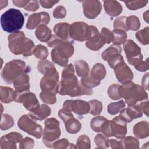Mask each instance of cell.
<instances>
[{"instance_id": "45", "label": "cell", "mask_w": 149, "mask_h": 149, "mask_svg": "<svg viewBox=\"0 0 149 149\" xmlns=\"http://www.w3.org/2000/svg\"><path fill=\"white\" fill-rule=\"evenodd\" d=\"M77 148H90V141L88 136L86 135H81L80 136L77 141L76 147Z\"/></svg>"}, {"instance_id": "3", "label": "cell", "mask_w": 149, "mask_h": 149, "mask_svg": "<svg viewBox=\"0 0 149 149\" xmlns=\"http://www.w3.org/2000/svg\"><path fill=\"white\" fill-rule=\"evenodd\" d=\"M9 48L15 55L22 54L24 56H31L36 46L33 41L26 38L23 31H18L8 36Z\"/></svg>"}, {"instance_id": "9", "label": "cell", "mask_w": 149, "mask_h": 149, "mask_svg": "<svg viewBox=\"0 0 149 149\" xmlns=\"http://www.w3.org/2000/svg\"><path fill=\"white\" fill-rule=\"evenodd\" d=\"M43 74L40 81L42 91H51L56 94L59 90V73L54 65L47 69Z\"/></svg>"}, {"instance_id": "41", "label": "cell", "mask_w": 149, "mask_h": 149, "mask_svg": "<svg viewBox=\"0 0 149 149\" xmlns=\"http://www.w3.org/2000/svg\"><path fill=\"white\" fill-rule=\"evenodd\" d=\"M81 83L85 87L91 88L96 87L100 84V81L94 79L91 75H88L86 77H81Z\"/></svg>"}, {"instance_id": "32", "label": "cell", "mask_w": 149, "mask_h": 149, "mask_svg": "<svg viewBox=\"0 0 149 149\" xmlns=\"http://www.w3.org/2000/svg\"><path fill=\"white\" fill-rule=\"evenodd\" d=\"M113 35V43L116 45H120L121 44L126 41L127 38V34L126 31L120 29H114L112 31Z\"/></svg>"}, {"instance_id": "5", "label": "cell", "mask_w": 149, "mask_h": 149, "mask_svg": "<svg viewBox=\"0 0 149 149\" xmlns=\"http://www.w3.org/2000/svg\"><path fill=\"white\" fill-rule=\"evenodd\" d=\"M119 93L120 98H123L128 106L134 105L138 101L147 100L148 95L140 86L129 82L119 86Z\"/></svg>"}, {"instance_id": "11", "label": "cell", "mask_w": 149, "mask_h": 149, "mask_svg": "<svg viewBox=\"0 0 149 149\" xmlns=\"http://www.w3.org/2000/svg\"><path fill=\"white\" fill-rule=\"evenodd\" d=\"M123 48L129 64L135 66L143 61L141 49L133 40H126L123 42Z\"/></svg>"}, {"instance_id": "55", "label": "cell", "mask_w": 149, "mask_h": 149, "mask_svg": "<svg viewBox=\"0 0 149 149\" xmlns=\"http://www.w3.org/2000/svg\"><path fill=\"white\" fill-rule=\"evenodd\" d=\"M134 68L139 71L140 72H145L148 69V61L147 59L145 61H141L137 65L134 66Z\"/></svg>"}, {"instance_id": "10", "label": "cell", "mask_w": 149, "mask_h": 149, "mask_svg": "<svg viewBox=\"0 0 149 149\" xmlns=\"http://www.w3.org/2000/svg\"><path fill=\"white\" fill-rule=\"evenodd\" d=\"M17 125L20 129L37 139L42 137V128L29 114L22 115L18 120Z\"/></svg>"}, {"instance_id": "38", "label": "cell", "mask_w": 149, "mask_h": 149, "mask_svg": "<svg viewBox=\"0 0 149 149\" xmlns=\"http://www.w3.org/2000/svg\"><path fill=\"white\" fill-rule=\"evenodd\" d=\"M125 107V104L123 100L118 102H112L108 106V112L111 115H115Z\"/></svg>"}, {"instance_id": "47", "label": "cell", "mask_w": 149, "mask_h": 149, "mask_svg": "<svg viewBox=\"0 0 149 149\" xmlns=\"http://www.w3.org/2000/svg\"><path fill=\"white\" fill-rule=\"evenodd\" d=\"M126 17L125 16H121L116 18L113 24V27L115 29H120L125 31H127L128 30L126 25Z\"/></svg>"}, {"instance_id": "44", "label": "cell", "mask_w": 149, "mask_h": 149, "mask_svg": "<svg viewBox=\"0 0 149 149\" xmlns=\"http://www.w3.org/2000/svg\"><path fill=\"white\" fill-rule=\"evenodd\" d=\"M95 143L97 146V148H107L109 147V140L108 137L101 134H97L94 139Z\"/></svg>"}, {"instance_id": "43", "label": "cell", "mask_w": 149, "mask_h": 149, "mask_svg": "<svg viewBox=\"0 0 149 149\" xmlns=\"http://www.w3.org/2000/svg\"><path fill=\"white\" fill-rule=\"evenodd\" d=\"M128 9L132 10H137L139 8H141L145 6L148 3L147 0L141 1H124Z\"/></svg>"}, {"instance_id": "7", "label": "cell", "mask_w": 149, "mask_h": 149, "mask_svg": "<svg viewBox=\"0 0 149 149\" xmlns=\"http://www.w3.org/2000/svg\"><path fill=\"white\" fill-rule=\"evenodd\" d=\"M101 132L107 137L114 136L118 139H123L127 133L126 122L120 116H118L112 120H107L102 125Z\"/></svg>"}, {"instance_id": "33", "label": "cell", "mask_w": 149, "mask_h": 149, "mask_svg": "<svg viewBox=\"0 0 149 149\" xmlns=\"http://www.w3.org/2000/svg\"><path fill=\"white\" fill-rule=\"evenodd\" d=\"M126 25L128 30H137L140 27V23L137 16H130L126 17Z\"/></svg>"}, {"instance_id": "36", "label": "cell", "mask_w": 149, "mask_h": 149, "mask_svg": "<svg viewBox=\"0 0 149 149\" xmlns=\"http://www.w3.org/2000/svg\"><path fill=\"white\" fill-rule=\"evenodd\" d=\"M88 103L90 104V113L94 116L100 114L102 109V104L101 102L97 100H93L90 101Z\"/></svg>"}, {"instance_id": "30", "label": "cell", "mask_w": 149, "mask_h": 149, "mask_svg": "<svg viewBox=\"0 0 149 149\" xmlns=\"http://www.w3.org/2000/svg\"><path fill=\"white\" fill-rule=\"evenodd\" d=\"M75 69L77 74L81 77L89 75V66L87 63L83 60H78L74 62Z\"/></svg>"}, {"instance_id": "16", "label": "cell", "mask_w": 149, "mask_h": 149, "mask_svg": "<svg viewBox=\"0 0 149 149\" xmlns=\"http://www.w3.org/2000/svg\"><path fill=\"white\" fill-rule=\"evenodd\" d=\"M114 71L118 81L122 84L131 82L133 78V74L129 67L122 61L114 67Z\"/></svg>"}, {"instance_id": "54", "label": "cell", "mask_w": 149, "mask_h": 149, "mask_svg": "<svg viewBox=\"0 0 149 149\" xmlns=\"http://www.w3.org/2000/svg\"><path fill=\"white\" fill-rule=\"evenodd\" d=\"M39 8L38 1H30L29 3L24 7V9L26 10L33 12Z\"/></svg>"}, {"instance_id": "51", "label": "cell", "mask_w": 149, "mask_h": 149, "mask_svg": "<svg viewBox=\"0 0 149 149\" xmlns=\"http://www.w3.org/2000/svg\"><path fill=\"white\" fill-rule=\"evenodd\" d=\"M54 66V64L48 60H41L38 63V69L42 74L46 71L47 69Z\"/></svg>"}, {"instance_id": "46", "label": "cell", "mask_w": 149, "mask_h": 149, "mask_svg": "<svg viewBox=\"0 0 149 149\" xmlns=\"http://www.w3.org/2000/svg\"><path fill=\"white\" fill-rule=\"evenodd\" d=\"M120 85L113 84L111 85L108 90V94L109 97L112 100H118L120 98L119 93V88Z\"/></svg>"}, {"instance_id": "2", "label": "cell", "mask_w": 149, "mask_h": 149, "mask_svg": "<svg viewBox=\"0 0 149 149\" xmlns=\"http://www.w3.org/2000/svg\"><path fill=\"white\" fill-rule=\"evenodd\" d=\"M50 47H54L51 51V58L53 62L59 66L66 67L68 65V58L74 52V47L71 42L61 39L55 35H52L47 42Z\"/></svg>"}, {"instance_id": "21", "label": "cell", "mask_w": 149, "mask_h": 149, "mask_svg": "<svg viewBox=\"0 0 149 149\" xmlns=\"http://www.w3.org/2000/svg\"><path fill=\"white\" fill-rule=\"evenodd\" d=\"M13 83L16 93H22L29 91V76L27 73L22 74L19 76Z\"/></svg>"}, {"instance_id": "60", "label": "cell", "mask_w": 149, "mask_h": 149, "mask_svg": "<svg viewBox=\"0 0 149 149\" xmlns=\"http://www.w3.org/2000/svg\"><path fill=\"white\" fill-rule=\"evenodd\" d=\"M148 73H147L143 76V78L142 80V86L144 89H146V90L148 89Z\"/></svg>"}, {"instance_id": "35", "label": "cell", "mask_w": 149, "mask_h": 149, "mask_svg": "<svg viewBox=\"0 0 149 149\" xmlns=\"http://www.w3.org/2000/svg\"><path fill=\"white\" fill-rule=\"evenodd\" d=\"M41 100L48 104H54L56 101V94L52 92L48 91H42L40 94Z\"/></svg>"}, {"instance_id": "24", "label": "cell", "mask_w": 149, "mask_h": 149, "mask_svg": "<svg viewBox=\"0 0 149 149\" xmlns=\"http://www.w3.org/2000/svg\"><path fill=\"white\" fill-rule=\"evenodd\" d=\"M51 108L47 105L42 104L36 110L30 112L29 115L35 120H41L51 114Z\"/></svg>"}, {"instance_id": "6", "label": "cell", "mask_w": 149, "mask_h": 149, "mask_svg": "<svg viewBox=\"0 0 149 149\" xmlns=\"http://www.w3.org/2000/svg\"><path fill=\"white\" fill-rule=\"evenodd\" d=\"M30 71V67L26 66L24 61L15 59L5 65L1 72V76L6 83H12L19 76L22 74L27 73Z\"/></svg>"}, {"instance_id": "25", "label": "cell", "mask_w": 149, "mask_h": 149, "mask_svg": "<svg viewBox=\"0 0 149 149\" xmlns=\"http://www.w3.org/2000/svg\"><path fill=\"white\" fill-rule=\"evenodd\" d=\"M105 42L100 33L94 35L86 40V47L93 51H97L100 49L104 44Z\"/></svg>"}, {"instance_id": "49", "label": "cell", "mask_w": 149, "mask_h": 149, "mask_svg": "<svg viewBox=\"0 0 149 149\" xmlns=\"http://www.w3.org/2000/svg\"><path fill=\"white\" fill-rule=\"evenodd\" d=\"M66 8L62 5L58 6L55 8L53 12V16L56 19H62L66 16Z\"/></svg>"}, {"instance_id": "34", "label": "cell", "mask_w": 149, "mask_h": 149, "mask_svg": "<svg viewBox=\"0 0 149 149\" xmlns=\"http://www.w3.org/2000/svg\"><path fill=\"white\" fill-rule=\"evenodd\" d=\"M107 120V119L101 116L94 117L91 119L90 122V126L91 129L96 132H101L102 125Z\"/></svg>"}, {"instance_id": "26", "label": "cell", "mask_w": 149, "mask_h": 149, "mask_svg": "<svg viewBox=\"0 0 149 149\" xmlns=\"http://www.w3.org/2000/svg\"><path fill=\"white\" fill-rule=\"evenodd\" d=\"M35 35L40 41L47 42L51 38V30L45 24H41L37 27Z\"/></svg>"}, {"instance_id": "18", "label": "cell", "mask_w": 149, "mask_h": 149, "mask_svg": "<svg viewBox=\"0 0 149 149\" xmlns=\"http://www.w3.org/2000/svg\"><path fill=\"white\" fill-rule=\"evenodd\" d=\"M50 20L49 14L45 12L35 13L31 15L28 19L26 27L27 29L32 30L37 26L41 24H47Z\"/></svg>"}, {"instance_id": "27", "label": "cell", "mask_w": 149, "mask_h": 149, "mask_svg": "<svg viewBox=\"0 0 149 149\" xmlns=\"http://www.w3.org/2000/svg\"><path fill=\"white\" fill-rule=\"evenodd\" d=\"M70 25L68 23H59L54 27V31L56 36L62 40H67L69 37Z\"/></svg>"}, {"instance_id": "20", "label": "cell", "mask_w": 149, "mask_h": 149, "mask_svg": "<svg viewBox=\"0 0 149 149\" xmlns=\"http://www.w3.org/2000/svg\"><path fill=\"white\" fill-rule=\"evenodd\" d=\"M143 113L138 105H130L120 111V117L126 122H130L134 119L140 118Z\"/></svg>"}, {"instance_id": "14", "label": "cell", "mask_w": 149, "mask_h": 149, "mask_svg": "<svg viewBox=\"0 0 149 149\" xmlns=\"http://www.w3.org/2000/svg\"><path fill=\"white\" fill-rule=\"evenodd\" d=\"M58 115L65 123L66 131L71 134L77 133L81 127V123L73 117L71 112L61 109L58 112Z\"/></svg>"}, {"instance_id": "50", "label": "cell", "mask_w": 149, "mask_h": 149, "mask_svg": "<svg viewBox=\"0 0 149 149\" xmlns=\"http://www.w3.org/2000/svg\"><path fill=\"white\" fill-rule=\"evenodd\" d=\"M108 64L111 68H114V67L119 63L124 61L123 56L120 55V54H117L111 57L108 61Z\"/></svg>"}, {"instance_id": "8", "label": "cell", "mask_w": 149, "mask_h": 149, "mask_svg": "<svg viewBox=\"0 0 149 149\" xmlns=\"http://www.w3.org/2000/svg\"><path fill=\"white\" fill-rule=\"evenodd\" d=\"M45 128L43 131V142L48 147L52 148L53 144L61 135L59 123L54 118L47 119L45 122Z\"/></svg>"}, {"instance_id": "59", "label": "cell", "mask_w": 149, "mask_h": 149, "mask_svg": "<svg viewBox=\"0 0 149 149\" xmlns=\"http://www.w3.org/2000/svg\"><path fill=\"white\" fill-rule=\"evenodd\" d=\"M30 1H24V0H21V1H13L12 2L13 3L19 7H25L29 3Z\"/></svg>"}, {"instance_id": "56", "label": "cell", "mask_w": 149, "mask_h": 149, "mask_svg": "<svg viewBox=\"0 0 149 149\" xmlns=\"http://www.w3.org/2000/svg\"><path fill=\"white\" fill-rule=\"evenodd\" d=\"M39 2L41 5V6L45 8H52L55 3L59 2L58 1H40Z\"/></svg>"}, {"instance_id": "29", "label": "cell", "mask_w": 149, "mask_h": 149, "mask_svg": "<svg viewBox=\"0 0 149 149\" xmlns=\"http://www.w3.org/2000/svg\"><path fill=\"white\" fill-rule=\"evenodd\" d=\"M106 75V70L103 64L98 63L94 65L91 71V76L95 80L101 81Z\"/></svg>"}, {"instance_id": "61", "label": "cell", "mask_w": 149, "mask_h": 149, "mask_svg": "<svg viewBox=\"0 0 149 149\" xmlns=\"http://www.w3.org/2000/svg\"><path fill=\"white\" fill-rule=\"evenodd\" d=\"M148 10H147L146 12L144 13V15H143V18L146 21V22H147V23L148 22Z\"/></svg>"}, {"instance_id": "4", "label": "cell", "mask_w": 149, "mask_h": 149, "mask_svg": "<svg viewBox=\"0 0 149 149\" xmlns=\"http://www.w3.org/2000/svg\"><path fill=\"white\" fill-rule=\"evenodd\" d=\"M24 17L19 9L11 8L5 12L1 16L2 29L8 33L18 32L23 26Z\"/></svg>"}, {"instance_id": "57", "label": "cell", "mask_w": 149, "mask_h": 149, "mask_svg": "<svg viewBox=\"0 0 149 149\" xmlns=\"http://www.w3.org/2000/svg\"><path fill=\"white\" fill-rule=\"evenodd\" d=\"M109 144L112 148H123L122 140H116L115 139L109 140Z\"/></svg>"}, {"instance_id": "12", "label": "cell", "mask_w": 149, "mask_h": 149, "mask_svg": "<svg viewBox=\"0 0 149 149\" xmlns=\"http://www.w3.org/2000/svg\"><path fill=\"white\" fill-rule=\"evenodd\" d=\"M90 30V26L83 22H77L70 25L69 34L74 40L83 41L88 39Z\"/></svg>"}, {"instance_id": "52", "label": "cell", "mask_w": 149, "mask_h": 149, "mask_svg": "<svg viewBox=\"0 0 149 149\" xmlns=\"http://www.w3.org/2000/svg\"><path fill=\"white\" fill-rule=\"evenodd\" d=\"M70 143L68 140L66 139H62L58 141H56L53 144V148H72L70 146Z\"/></svg>"}, {"instance_id": "53", "label": "cell", "mask_w": 149, "mask_h": 149, "mask_svg": "<svg viewBox=\"0 0 149 149\" xmlns=\"http://www.w3.org/2000/svg\"><path fill=\"white\" fill-rule=\"evenodd\" d=\"M34 141L29 137H26L23 139L20 144V148H31L34 147Z\"/></svg>"}, {"instance_id": "42", "label": "cell", "mask_w": 149, "mask_h": 149, "mask_svg": "<svg viewBox=\"0 0 149 149\" xmlns=\"http://www.w3.org/2000/svg\"><path fill=\"white\" fill-rule=\"evenodd\" d=\"M33 54L37 58L45 60L48 56V49L44 45L39 44L36 47Z\"/></svg>"}, {"instance_id": "15", "label": "cell", "mask_w": 149, "mask_h": 149, "mask_svg": "<svg viewBox=\"0 0 149 149\" xmlns=\"http://www.w3.org/2000/svg\"><path fill=\"white\" fill-rule=\"evenodd\" d=\"M63 109L71 112L73 111L77 115H82L89 112L90 104L88 102L81 100H70L64 102Z\"/></svg>"}, {"instance_id": "40", "label": "cell", "mask_w": 149, "mask_h": 149, "mask_svg": "<svg viewBox=\"0 0 149 149\" xmlns=\"http://www.w3.org/2000/svg\"><path fill=\"white\" fill-rule=\"evenodd\" d=\"M123 148H138L139 141L133 137L128 136L122 140Z\"/></svg>"}, {"instance_id": "13", "label": "cell", "mask_w": 149, "mask_h": 149, "mask_svg": "<svg viewBox=\"0 0 149 149\" xmlns=\"http://www.w3.org/2000/svg\"><path fill=\"white\" fill-rule=\"evenodd\" d=\"M14 101L19 103H22L24 108L30 112L36 110L40 107L36 95L29 91L22 93H16L15 92Z\"/></svg>"}, {"instance_id": "37", "label": "cell", "mask_w": 149, "mask_h": 149, "mask_svg": "<svg viewBox=\"0 0 149 149\" xmlns=\"http://www.w3.org/2000/svg\"><path fill=\"white\" fill-rule=\"evenodd\" d=\"M149 27H146L136 34L138 41L143 45H147L149 42Z\"/></svg>"}, {"instance_id": "39", "label": "cell", "mask_w": 149, "mask_h": 149, "mask_svg": "<svg viewBox=\"0 0 149 149\" xmlns=\"http://www.w3.org/2000/svg\"><path fill=\"white\" fill-rule=\"evenodd\" d=\"M14 120L13 118L8 114H2L1 121V129L2 130H7L13 126Z\"/></svg>"}, {"instance_id": "31", "label": "cell", "mask_w": 149, "mask_h": 149, "mask_svg": "<svg viewBox=\"0 0 149 149\" xmlns=\"http://www.w3.org/2000/svg\"><path fill=\"white\" fill-rule=\"evenodd\" d=\"M122 52V48L119 45L113 44L108 48L106 49L102 53V58L107 61L111 57L117 54H120Z\"/></svg>"}, {"instance_id": "22", "label": "cell", "mask_w": 149, "mask_h": 149, "mask_svg": "<svg viewBox=\"0 0 149 149\" xmlns=\"http://www.w3.org/2000/svg\"><path fill=\"white\" fill-rule=\"evenodd\" d=\"M104 6L105 12L111 16H117L122 11V7L116 1H104Z\"/></svg>"}, {"instance_id": "28", "label": "cell", "mask_w": 149, "mask_h": 149, "mask_svg": "<svg viewBox=\"0 0 149 149\" xmlns=\"http://www.w3.org/2000/svg\"><path fill=\"white\" fill-rule=\"evenodd\" d=\"M15 91L8 87L1 86L0 87V99L1 102L10 103L14 100Z\"/></svg>"}, {"instance_id": "19", "label": "cell", "mask_w": 149, "mask_h": 149, "mask_svg": "<svg viewBox=\"0 0 149 149\" xmlns=\"http://www.w3.org/2000/svg\"><path fill=\"white\" fill-rule=\"evenodd\" d=\"M23 137L20 133L12 132L1 137L0 141L1 148H16V144L21 142Z\"/></svg>"}, {"instance_id": "58", "label": "cell", "mask_w": 149, "mask_h": 149, "mask_svg": "<svg viewBox=\"0 0 149 149\" xmlns=\"http://www.w3.org/2000/svg\"><path fill=\"white\" fill-rule=\"evenodd\" d=\"M139 107L140 108L142 112H144V113L148 116V101H145L141 102L139 105H138Z\"/></svg>"}, {"instance_id": "23", "label": "cell", "mask_w": 149, "mask_h": 149, "mask_svg": "<svg viewBox=\"0 0 149 149\" xmlns=\"http://www.w3.org/2000/svg\"><path fill=\"white\" fill-rule=\"evenodd\" d=\"M133 133L139 139H144L148 136L149 123L146 121H141L133 127Z\"/></svg>"}, {"instance_id": "1", "label": "cell", "mask_w": 149, "mask_h": 149, "mask_svg": "<svg viewBox=\"0 0 149 149\" xmlns=\"http://www.w3.org/2000/svg\"><path fill=\"white\" fill-rule=\"evenodd\" d=\"M58 93L62 95H68L73 97L82 95H91L93 91L91 88L84 86L78 81L74 74L73 66L70 63L67 65L62 72Z\"/></svg>"}, {"instance_id": "17", "label": "cell", "mask_w": 149, "mask_h": 149, "mask_svg": "<svg viewBox=\"0 0 149 149\" xmlns=\"http://www.w3.org/2000/svg\"><path fill=\"white\" fill-rule=\"evenodd\" d=\"M82 3L83 13L87 18L94 19L101 12L102 5L99 1H84Z\"/></svg>"}, {"instance_id": "48", "label": "cell", "mask_w": 149, "mask_h": 149, "mask_svg": "<svg viewBox=\"0 0 149 149\" xmlns=\"http://www.w3.org/2000/svg\"><path fill=\"white\" fill-rule=\"evenodd\" d=\"M101 36L102 37V39L104 40L105 43L109 44L113 41V35L112 31H111L109 29L104 27L101 30Z\"/></svg>"}]
</instances>
